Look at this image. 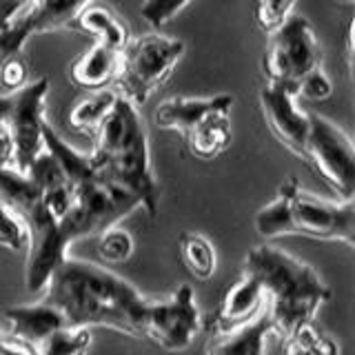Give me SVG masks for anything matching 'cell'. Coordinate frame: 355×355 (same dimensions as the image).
<instances>
[{
  "instance_id": "1",
  "label": "cell",
  "mask_w": 355,
  "mask_h": 355,
  "mask_svg": "<svg viewBox=\"0 0 355 355\" xmlns=\"http://www.w3.org/2000/svg\"><path fill=\"white\" fill-rule=\"evenodd\" d=\"M69 327H105L144 338V322L151 300L114 271L92 262L67 258L55 266L40 291Z\"/></svg>"
},
{
  "instance_id": "2",
  "label": "cell",
  "mask_w": 355,
  "mask_h": 355,
  "mask_svg": "<svg viewBox=\"0 0 355 355\" xmlns=\"http://www.w3.org/2000/svg\"><path fill=\"white\" fill-rule=\"evenodd\" d=\"M94 138L89 162L96 166V171L129 191L140 202V209L155 218L160 205V184L151 166L149 138L138 107L118 96L114 109L100 122Z\"/></svg>"
},
{
  "instance_id": "3",
  "label": "cell",
  "mask_w": 355,
  "mask_h": 355,
  "mask_svg": "<svg viewBox=\"0 0 355 355\" xmlns=\"http://www.w3.org/2000/svg\"><path fill=\"white\" fill-rule=\"evenodd\" d=\"M242 269L262 286L271 331L280 338L313 322L318 309L331 297L329 286L313 266L273 244L253 247Z\"/></svg>"
},
{
  "instance_id": "4",
  "label": "cell",
  "mask_w": 355,
  "mask_h": 355,
  "mask_svg": "<svg viewBox=\"0 0 355 355\" xmlns=\"http://www.w3.org/2000/svg\"><path fill=\"white\" fill-rule=\"evenodd\" d=\"M42 147L60 162L73 189V205L62 222V236L69 244L87 236H98L140 209L136 198L100 175L89 162V155L64 142L47 122L42 127Z\"/></svg>"
},
{
  "instance_id": "5",
  "label": "cell",
  "mask_w": 355,
  "mask_h": 355,
  "mask_svg": "<svg viewBox=\"0 0 355 355\" xmlns=\"http://www.w3.org/2000/svg\"><path fill=\"white\" fill-rule=\"evenodd\" d=\"M255 231L264 240L282 236H304L313 240L342 242L355 247V205L353 200L318 198L304 191L295 178L280 184L275 198L255 214Z\"/></svg>"
},
{
  "instance_id": "6",
  "label": "cell",
  "mask_w": 355,
  "mask_h": 355,
  "mask_svg": "<svg viewBox=\"0 0 355 355\" xmlns=\"http://www.w3.org/2000/svg\"><path fill=\"white\" fill-rule=\"evenodd\" d=\"M0 202L25 229V284L29 293H40L53 269L67 258L69 244L62 238L58 222L44 209L38 184L27 173L0 169Z\"/></svg>"
},
{
  "instance_id": "7",
  "label": "cell",
  "mask_w": 355,
  "mask_h": 355,
  "mask_svg": "<svg viewBox=\"0 0 355 355\" xmlns=\"http://www.w3.org/2000/svg\"><path fill=\"white\" fill-rule=\"evenodd\" d=\"M184 55V42L180 38L162 33H144L129 38L120 51L118 71L114 83L118 94L133 105H144L158 87H162L173 73L175 64Z\"/></svg>"
},
{
  "instance_id": "8",
  "label": "cell",
  "mask_w": 355,
  "mask_h": 355,
  "mask_svg": "<svg viewBox=\"0 0 355 355\" xmlns=\"http://www.w3.org/2000/svg\"><path fill=\"white\" fill-rule=\"evenodd\" d=\"M302 158L338 200H353L355 193V147L347 131L336 122L309 114V136Z\"/></svg>"
},
{
  "instance_id": "9",
  "label": "cell",
  "mask_w": 355,
  "mask_h": 355,
  "mask_svg": "<svg viewBox=\"0 0 355 355\" xmlns=\"http://www.w3.org/2000/svg\"><path fill=\"white\" fill-rule=\"evenodd\" d=\"M322 64V47L304 16H288L284 25L269 33V47L262 58L266 83L297 87L302 78Z\"/></svg>"
},
{
  "instance_id": "10",
  "label": "cell",
  "mask_w": 355,
  "mask_h": 355,
  "mask_svg": "<svg viewBox=\"0 0 355 355\" xmlns=\"http://www.w3.org/2000/svg\"><path fill=\"white\" fill-rule=\"evenodd\" d=\"M49 80L38 78L25 87L0 96V125H5L16 144V171H27L33 158L42 151L44 98Z\"/></svg>"
},
{
  "instance_id": "11",
  "label": "cell",
  "mask_w": 355,
  "mask_h": 355,
  "mask_svg": "<svg viewBox=\"0 0 355 355\" xmlns=\"http://www.w3.org/2000/svg\"><path fill=\"white\" fill-rule=\"evenodd\" d=\"M200 331V313L189 284L178 286L164 300H151L144 322V338L164 351L180 353L191 347Z\"/></svg>"
},
{
  "instance_id": "12",
  "label": "cell",
  "mask_w": 355,
  "mask_h": 355,
  "mask_svg": "<svg viewBox=\"0 0 355 355\" xmlns=\"http://www.w3.org/2000/svg\"><path fill=\"white\" fill-rule=\"evenodd\" d=\"M260 109L275 140L302 158L309 136V114L300 107L295 89L280 83H266L260 89Z\"/></svg>"
},
{
  "instance_id": "13",
  "label": "cell",
  "mask_w": 355,
  "mask_h": 355,
  "mask_svg": "<svg viewBox=\"0 0 355 355\" xmlns=\"http://www.w3.org/2000/svg\"><path fill=\"white\" fill-rule=\"evenodd\" d=\"M264 309H266V300L262 293V286L249 271L242 269L238 280L222 295L216 313L209 322L211 336H220V333H229L233 329L247 324V322L258 318Z\"/></svg>"
},
{
  "instance_id": "14",
  "label": "cell",
  "mask_w": 355,
  "mask_h": 355,
  "mask_svg": "<svg viewBox=\"0 0 355 355\" xmlns=\"http://www.w3.org/2000/svg\"><path fill=\"white\" fill-rule=\"evenodd\" d=\"M0 322H3V336L20 347L31 349L42 338H47L55 329L64 327L67 322L44 300H38L33 304H18L0 311Z\"/></svg>"
},
{
  "instance_id": "15",
  "label": "cell",
  "mask_w": 355,
  "mask_h": 355,
  "mask_svg": "<svg viewBox=\"0 0 355 355\" xmlns=\"http://www.w3.org/2000/svg\"><path fill=\"white\" fill-rule=\"evenodd\" d=\"M218 109H233V96L218 94L211 98H169L160 103L153 111L155 127L184 133L198 120Z\"/></svg>"
},
{
  "instance_id": "16",
  "label": "cell",
  "mask_w": 355,
  "mask_h": 355,
  "mask_svg": "<svg viewBox=\"0 0 355 355\" xmlns=\"http://www.w3.org/2000/svg\"><path fill=\"white\" fill-rule=\"evenodd\" d=\"M231 109L211 111L209 116L198 120L193 127H189L182 136L187 149L193 158L214 160L229 147L231 142Z\"/></svg>"
},
{
  "instance_id": "17",
  "label": "cell",
  "mask_w": 355,
  "mask_h": 355,
  "mask_svg": "<svg viewBox=\"0 0 355 355\" xmlns=\"http://www.w3.org/2000/svg\"><path fill=\"white\" fill-rule=\"evenodd\" d=\"M92 0H29L16 16L29 29L31 36L71 27L76 16Z\"/></svg>"
},
{
  "instance_id": "18",
  "label": "cell",
  "mask_w": 355,
  "mask_h": 355,
  "mask_svg": "<svg viewBox=\"0 0 355 355\" xmlns=\"http://www.w3.org/2000/svg\"><path fill=\"white\" fill-rule=\"evenodd\" d=\"M271 333V322L264 309L258 318L247 322V324L229 333L211 336L205 355H264V342Z\"/></svg>"
},
{
  "instance_id": "19",
  "label": "cell",
  "mask_w": 355,
  "mask_h": 355,
  "mask_svg": "<svg viewBox=\"0 0 355 355\" xmlns=\"http://www.w3.org/2000/svg\"><path fill=\"white\" fill-rule=\"evenodd\" d=\"M120 51L105 47V44L94 42L80 58L71 64V80L76 87H83L87 92H96V89H105L114 83L118 71Z\"/></svg>"
},
{
  "instance_id": "20",
  "label": "cell",
  "mask_w": 355,
  "mask_h": 355,
  "mask_svg": "<svg viewBox=\"0 0 355 355\" xmlns=\"http://www.w3.org/2000/svg\"><path fill=\"white\" fill-rule=\"evenodd\" d=\"M73 27L89 33V36H94V42H100L116 51H122L125 44L129 42V29L125 22H122L111 9L100 7V5L83 7V11L73 20Z\"/></svg>"
},
{
  "instance_id": "21",
  "label": "cell",
  "mask_w": 355,
  "mask_h": 355,
  "mask_svg": "<svg viewBox=\"0 0 355 355\" xmlns=\"http://www.w3.org/2000/svg\"><path fill=\"white\" fill-rule=\"evenodd\" d=\"M178 253L184 264V269L191 273L196 280H209L216 273L218 255L211 240L198 231H184L178 238Z\"/></svg>"
},
{
  "instance_id": "22",
  "label": "cell",
  "mask_w": 355,
  "mask_h": 355,
  "mask_svg": "<svg viewBox=\"0 0 355 355\" xmlns=\"http://www.w3.org/2000/svg\"><path fill=\"white\" fill-rule=\"evenodd\" d=\"M118 96L120 94L114 92V89H109V87L96 89V92H92L87 98H83L80 103L69 111V127L73 131L94 136L96 129L100 127V122H103L109 116V111L114 109Z\"/></svg>"
},
{
  "instance_id": "23",
  "label": "cell",
  "mask_w": 355,
  "mask_h": 355,
  "mask_svg": "<svg viewBox=\"0 0 355 355\" xmlns=\"http://www.w3.org/2000/svg\"><path fill=\"white\" fill-rule=\"evenodd\" d=\"M280 355H340V349L333 338L315 327V322H309L282 338Z\"/></svg>"
},
{
  "instance_id": "24",
  "label": "cell",
  "mask_w": 355,
  "mask_h": 355,
  "mask_svg": "<svg viewBox=\"0 0 355 355\" xmlns=\"http://www.w3.org/2000/svg\"><path fill=\"white\" fill-rule=\"evenodd\" d=\"M92 347V333L87 327L64 324L42 338L29 349L33 355H87Z\"/></svg>"
},
{
  "instance_id": "25",
  "label": "cell",
  "mask_w": 355,
  "mask_h": 355,
  "mask_svg": "<svg viewBox=\"0 0 355 355\" xmlns=\"http://www.w3.org/2000/svg\"><path fill=\"white\" fill-rule=\"evenodd\" d=\"M136 244H133V238L127 229L120 227H109L103 233H98V258L105 264H122L127 262Z\"/></svg>"
},
{
  "instance_id": "26",
  "label": "cell",
  "mask_w": 355,
  "mask_h": 355,
  "mask_svg": "<svg viewBox=\"0 0 355 355\" xmlns=\"http://www.w3.org/2000/svg\"><path fill=\"white\" fill-rule=\"evenodd\" d=\"M297 0H258L255 5V22L264 33H273L284 25L288 16H293Z\"/></svg>"
},
{
  "instance_id": "27",
  "label": "cell",
  "mask_w": 355,
  "mask_h": 355,
  "mask_svg": "<svg viewBox=\"0 0 355 355\" xmlns=\"http://www.w3.org/2000/svg\"><path fill=\"white\" fill-rule=\"evenodd\" d=\"M191 0H142L140 16L149 27L160 29L171 22Z\"/></svg>"
},
{
  "instance_id": "28",
  "label": "cell",
  "mask_w": 355,
  "mask_h": 355,
  "mask_svg": "<svg viewBox=\"0 0 355 355\" xmlns=\"http://www.w3.org/2000/svg\"><path fill=\"white\" fill-rule=\"evenodd\" d=\"M297 100H309V103H324L333 96V85L329 80L327 71L322 69V64L311 69L302 80L295 87Z\"/></svg>"
},
{
  "instance_id": "29",
  "label": "cell",
  "mask_w": 355,
  "mask_h": 355,
  "mask_svg": "<svg viewBox=\"0 0 355 355\" xmlns=\"http://www.w3.org/2000/svg\"><path fill=\"white\" fill-rule=\"evenodd\" d=\"M0 247L9 251H25L27 247L25 229L3 202H0Z\"/></svg>"
},
{
  "instance_id": "30",
  "label": "cell",
  "mask_w": 355,
  "mask_h": 355,
  "mask_svg": "<svg viewBox=\"0 0 355 355\" xmlns=\"http://www.w3.org/2000/svg\"><path fill=\"white\" fill-rule=\"evenodd\" d=\"M0 83L7 92H16V89L25 87L29 83V64L25 60L22 51L9 55V58L0 67Z\"/></svg>"
},
{
  "instance_id": "31",
  "label": "cell",
  "mask_w": 355,
  "mask_h": 355,
  "mask_svg": "<svg viewBox=\"0 0 355 355\" xmlns=\"http://www.w3.org/2000/svg\"><path fill=\"white\" fill-rule=\"evenodd\" d=\"M29 38H31L29 29L22 25L18 18L14 20V25H11L9 29L0 31V67H3V62L9 58V55L22 51V47H25V42Z\"/></svg>"
},
{
  "instance_id": "32",
  "label": "cell",
  "mask_w": 355,
  "mask_h": 355,
  "mask_svg": "<svg viewBox=\"0 0 355 355\" xmlns=\"http://www.w3.org/2000/svg\"><path fill=\"white\" fill-rule=\"evenodd\" d=\"M0 169H16V144L5 125H0Z\"/></svg>"
},
{
  "instance_id": "33",
  "label": "cell",
  "mask_w": 355,
  "mask_h": 355,
  "mask_svg": "<svg viewBox=\"0 0 355 355\" xmlns=\"http://www.w3.org/2000/svg\"><path fill=\"white\" fill-rule=\"evenodd\" d=\"M22 7H25L22 0H0V31L14 25V20L22 11Z\"/></svg>"
},
{
  "instance_id": "34",
  "label": "cell",
  "mask_w": 355,
  "mask_h": 355,
  "mask_svg": "<svg viewBox=\"0 0 355 355\" xmlns=\"http://www.w3.org/2000/svg\"><path fill=\"white\" fill-rule=\"evenodd\" d=\"M344 47H347V67H349V71L353 73V22L349 25V31H347V44H344Z\"/></svg>"
},
{
  "instance_id": "35",
  "label": "cell",
  "mask_w": 355,
  "mask_h": 355,
  "mask_svg": "<svg viewBox=\"0 0 355 355\" xmlns=\"http://www.w3.org/2000/svg\"><path fill=\"white\" fill-rule=\"evenodd\" d=\"M0 355H5V353H3V338H0Z\"/></svg>"
},
{
  "instance_id": "36",
  "label": "cell",
  "mask_w": 355,
  "mask_h": 355,
  "mask_svg": "<svg viewBox=\"0 0 355 355\" xmlns=\"http://www.w3.org/2000/svg\"><path fill=\"white\" fill-rule=\"evenodd\" d=\"M338 3H353V0H338Z\"/></svg>"
},
{
  "instance_id": "37",
  "label": "cell",
  "mask_w": 355,
  "mask_h": 355,
  "mask_svg": "<svg viewBox=\"0 0 355 355\" xmlns=\"http://www.w3.org/2000/svg\"><path fill=\"white\" fill-rule=\"evenodd\" d=\"M22 3H25V5H27V3H29V0H22Z\"/></svg>"
}]
</instances>
